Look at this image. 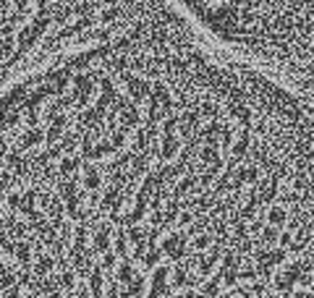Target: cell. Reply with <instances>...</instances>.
Masks as SVG:
<instances>
[{
  "label": "cell",
  "mask_w": 314,
  "mask_h": 298,
  "mask_svg": "<svg viewBox=\"0 0 314 298\" xmlns=\"http://www.w3.org/2000/svg\"><path fill=\"white\" fill-rule=\"evenodd\" d=\"M82 42L73 3L0 0V108Z\"/></svg>",
  "instance_id": "6da1fadb"
}]
</instances>
